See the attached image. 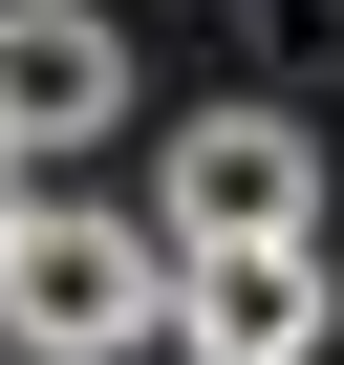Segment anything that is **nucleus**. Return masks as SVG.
Instances as JSON below:
<instances>
[{
  "label": "nucleus",
  "mask_w": 344,
  "mask_h": 365,
  "mask_svg": "<svg viewBox=\"0 0 344 365\" xmlns=\"http://www.w3.org/2000/svg\"><path fill=\"white\" fill-rule=\"evenodd\" d=\"M0 344L22 365H108V344H172V237H129V215H22L0 237Z\"/></svg>",
  "instance_id": "obj_1"
},
{
  "label": "nucleus",
  "mask_w": 344,
  "mask_h": 365,
  "mask_svg": "<svg viewBox=\"0 0 344 365\" xmlns=\"http://www.w3.org/2000/svg\"><path fill=\"white\" fill-rule=\"evenodd\" d=\"M151 237H172V258L323 237V150H301V108H194V129H172V172H151Z\"/></svg>",
  "instance_id": "obj_2"
},
{
  "label": "nucleus",
  "mask_w": 344,
  "mask_h": 365,
  "mask_svg": "<svg viewBox=\"0 0 344 365\" xmlns=\"http://www.w3.org/2000/svg\"><path fill=\"white\" fill-rule=\"evenodd\" d=\"M108 129H129V22H108V0H0V150L65 172Z\"/></svg>",
  "instance_id": "obj_3"
},
{
  "label": "nucleus",
  "mask_w": 344,
  "mask_h": 365,
  "mask_svg": "<svg viewBox=\"0 0 344 365\" xmlns=\"http://www.w3.org/2000/svg\"><path fill=\"white\" fill-rule=\"evenodd\" d=\"M172 344H194V365H301V344H323V237L172 258Z\"/></svg>",
  "instance_id": "obj_4"
},
{
  "label": "nucleus",
  "mask_w": 344,
  "mask_h": 365,
  "mask_svg": "<svg viewBox=\"0 0 344 365\" xmlns=\"http://www.w3.org/2000/svg\"><path fill=\"white\" fill-rule=\"evenodd\" d=\"M258 22H280V65H344V0H258Z\"/></svg>",
  "instance_id": "obj_5"
},
{
  "label": "nucleus",
  "mask_w": 344,
  "mask_h": 365,
  "mask_svg": "<svg viewBox=\"0 0 344 365\" xmlns=\"http://www.w3.org/2000/svg\"><path fill=\"white\" fill-rule=\"evenodd\" d=\"M44 194H65V172H22V150H0V237H22V215H44Z\"/></svg>",
  "instance_id": "obj_6"
}]
</instances>
